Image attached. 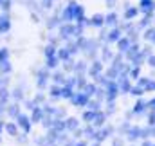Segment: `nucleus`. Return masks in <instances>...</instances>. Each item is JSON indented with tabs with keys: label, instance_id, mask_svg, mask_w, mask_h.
I'll list each match as a JSON object with an SVG mask.
<instances>
[{
	"label": "nucleus",
	"instance_id": "nucleus-1",
	"mask_svg": "<svg viewBox=\"0 0 155 146\" xmlns=\"http://www.w3.org/2000/svg\"><path fill=\"white\" fill-rule=\"evenodd\" d=\"M143 108H144V105H143V103H137V107H135V112H143Z\"/></svg>",
	"mask_w": 155,
	"mask_h": 146
},
{
	"label": "nucleus",
	"instance_id": "nucleus-2",
	"mask_svg": "<svg viewBox=\"0 0 155 146\" xmlns=\"http://www.w3.org/2000/svg\"><path fill=\"white\" fill-rule=\"evenodd\" d=\"M150 107H152V108H155V99L152 101V103H150Z\"/></svg>",
	"mask_w": 155,
	"mask_h": 146
},
{
	"label": "nucleus",
	"instance_id": "nucleus-3",
	"mask_svg": "<svg viewBox=\"0 0 155 146\" xmlns=\"http://www.w3.org/2000/svg\"><path fill=\"white\" fill-rule=\"evenodd\" d=\"M0 4H2V0H0Z\"/></svg>",
	"mask_w": 155,
	"mask_h": 146
}]
</instances>
